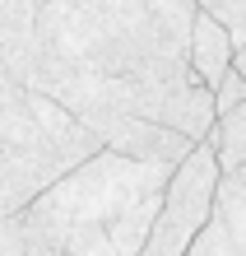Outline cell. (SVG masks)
<instances>
[{"label": "cell", "mask_w": 246, "mask_h": 256, "mask_svg": "<svg viewBox=\"0 0 246 256\" xmlns=\"http://www.w3.org/2000/svg\"><path fill=\"white\" fill-rule=\"evenodd\" d=\"M195 14V0H51L37 14V56L135 80L153 94V122L205 144L219 108L191 70Z\"/></svg>", "instance_id": "obj_1"}, {"label": "cell", "mask_w": 246, "mask_h": 256, "mask_svg": "<svg viewBox=\"0 0 246 256\" xmlns=\"http://www.w3.org/2000/svg\"><path fill=\"white\" fill-rule=\"evenodd\" d=\"M172 168L102 149L23 210L28 242L65 256H144Z\"/></svg>", "instance_id": "obj_2"}, {"label": "cell", "mask_w": 246, "mask_h": 256, "mask_svg": "<svg viewBox=\"0 0 246 256\" xmlns=\"http://www.w3.org/2000/svg\"><path fill=\"white\" fill-rule=\"evenodd\" d=\"M102 154V140L56 98L23 88L0 108V214H23L60 177Z\"/></svg>", "instance_id": "obj_3"}, {"label": "cell", "mask_w": 246, "mask_h": 256, "mask_svg": "<svg viewBox=\"0 0 246 256\" xmlns=\"http://www.w3.org/2000/svg\"><path fill=\"white\" fill-rule=\"evenodd\" d=\"M219 177H223L219 154H214V144L205 140L172 172V182H167V196H163V210H158V224H153V233H149L144 256H186L195 247V238L205 233L209 219H214Z\"/></svg>", "instance_id": "obj_4"}, {"label": "cell", "mask_w": 246, "mask_h": 256, "mask_svg": "<svg viewBox=\"0 0 246 256\" xmlns=\"http://www.w3.org/2000/svg\"><path fill=\"white\" fill-rule=\"evenodd\" d=\"M102 149H112V154H126L135 163H153V168H181L200 144H191L186 135L167 130L158 122H144V116H121V122L102 135Z\"/></svg>", "instance_id": "obj_5"}, {"label": "cell", "mask_w": 246, "mask_h": 256, "mask_svg": "<svg viewBox=\"0 0 246 256\" xmlns=\"http://www.w3.org/2000/svg\"><path fill=\"white\" fill-rule=\"evenodd\" d=\"M233 56H237L233 33L219 19H209V14H195V28H191V70H195V80L219 88L223 74L233 70Z\"/></svg>", "instance_id": "obj_6"}, {"label": "cell", "mask_w": 246, "mask_h": 256, "mask_svg": "<svg viewBox=\"0 0 246 256\" xmlns=\"http://www.w3.org/2000/svg\"><path fill=\"white\" fill-rule=\"evenodd\" d=\"M214 219L228 228L237 256H246V168L219 177V196H214Z\"/></svg>", "instance_id": "obj_7"}, {"label": "cell", "mask_w": 246, "mask_h": 256, "mask_svg": "<svg viewBox=\"0 0 246 256\" xmlns=\"http://www.w3.org/2000/svg\"><path fill=\"white\" fill-rule=\"evenodd\" d=\"M209 144H214V154H219V168L223 172H242L246 168V102H242L237 112L219 116Z\"/></svg>", "instance_id": "obj_8"}, {"label": "cell", "mask_w": 246, "mask_h": 256, "mask_svg": "<svg viewBox=\"0 0 246 256\" xmlns=\"http://www.w3.org/2000/svg\"><path fill=\"white\" fill-rule=\"evenodd\" d=\"M200 14H209V19H219L228 33H233V42L242 47L246 42V0H195Z\"/></svg>", "instance_id": "obj_9"}, {"label": "cell", "mask_w": 246, "mask_h": 256, "mask_svg": "<svg viewBox=\"0 0 246 256\" xmlns=\"http://www.w3.org/2000/svg\"><path fill=\"white\" fill-rule=\"evenodd\" d=\"M0 256H28L23 214H0Z\"/></svg>", "instance_id": "obj_10"}, {"label": "cell", "mask_w": 246, "mask_h": 256, "mask_svg": "<svg viewBox=\"0 0 246 256\" xmlns=\"http://www.w3.org/2000/svg\"><path fill=\"white\" fill-rule=\"evenodd\" d=\"M242 102H246V80H242L237 70H228L223 84L214 88V108H219V116H228V112H237Z\"/></svg>", "instance_id": "obj_11"}, {"label": "cell", "mask_w": 246, "mask_h": 256, "mask_svg": "<svg viewBox=\"0 0 246 256\" xmlns=\"http://www.w3.org/2000/svg\"><path fill=\"white\" fill-rule=\"evenodd\" d=\"M233 70L246 80V42H242V47H237V56H233Z\"/></svg>", "instance_id": "obj_12"}, {"label": "cell", "mask_w": 246, "mask_h": 256, "mask_svg": "<svg viewBox=\"0 0 246 256\" xmlns=\"http://www.w3.org/2000/svg\"><path fill=\"white\" fill-rule=\"evenodd\" d=\"M28 256H65V252H51V247H42V242H28Z\"/></svg>", "instance_id": "obj_13"}, {"label": "cell", "mask_w": 246, "mask_h": 256, "mask_svg": "<svg viewBox=\"0 0 246 256\" xmlns=\"http://www.w3.org/2000/svg\"><path fill=\"white\" fill-rule=\"evenodd\" d=\"M23 5H28V10H37V14H42V10H47V5H51V0H23Z\"/></svg>", "instance_id": "obj_14"}, {"label": "cell", "mask_w": 246, "mask_h": 256, "mask_svg": "<svg viewBox=\"0 0 246 256\" xmlns=\"http://www.w3.org/2000/svg\"><path fill=\"white\" fill-rule=\"evenodd\" d=\"M0 5H5V0H0Z\"/></svg>", "instance_id": "obj_15"}]
</instances>
